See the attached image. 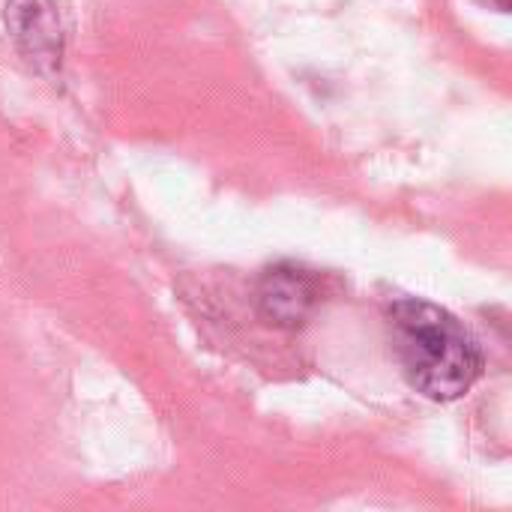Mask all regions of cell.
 <instances>
[{
  "label": "cell",
  "mask_w": 512,
  "mask_h": 512,
  "mask_svg": "<svg viewBox=\"0 0 512 512\" xmlns=\"http://www.w3.org/2000/svg\"><path fill=\"white\" fill-rule=\"evenodd\" d=\"M390 333L408 384L432 402L465 396L483 375L480 342L441 306L423 300L396 303Z\"/></svg>",
  "instance_id": "1"
},
{
  "label": "cell",
  "mask_w": 512,
  "mask_h": 512,
  "mask_svg": "<svg viewBox=\"0 0 512 512\" xmlns=\"http://www.w3.org/2000/svg\"><path fill=\"white\" fill-rule=\"evenodd\" d=\"M258 315L279 330H297L306 324L318 303L315 279L291 264H276L264 270L258 282Z\"/></svg>",
  "instance_id": "2"
},
{
  "label": "cell",
  "mask_w": 512,
  "mask_h": 512,
  "mask_svg": "<svg viewBox=\"0 0 512 512\" xmlns=\"http://www.w3.org/2000/svg\"><path fill=\"white\" fill-rule=\"evenodd\" d=\"M6 27L18 48L36 66L60 63V21L54 0H9Z\"/></svg>",
  "instance_id": "3"
},
{
  "label": "cell",
  "mask_w": 512,
  "mask_h": 512,
  "mask_svg": "<svg viewBox=\"0 0 512 512\" xmlns=\"http://www.w3.org/2000/svg\"><path fill=\"white\" fill-rule=\"evenodd\" d=\"M498 6H501V9H507V6H510V0H498Z\"/></svg>",
  "instance_id": "4"
}]
</instances>
